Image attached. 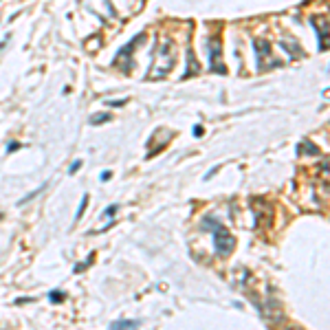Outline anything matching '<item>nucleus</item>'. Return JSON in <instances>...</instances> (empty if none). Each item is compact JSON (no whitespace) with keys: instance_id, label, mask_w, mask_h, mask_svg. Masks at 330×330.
I'll return each instance as SVG.
<instances>
[{"instance_id":"f257e3e1","label":"nucleus","mask_w":330,"mask_h":330,"mask_svg":"<svg viewBox=\"0 0 330 330\" xmlns=\"http://www.w3.org/2000/svg\"><path fill=\"white\" fill-rule=\"evenodd\" d=\"M176 64V47L172 40L159 42L157 53H154L152 69L148 71V79H163L165 75H170V71Z\"/></svg>"},{"instance_id":"f03ea898","label":"nucleus","mask_w":330,"mask_h":330,"mask_svg":"<svg viewBox=\"0 0 330 330\" xmlns=\"http://www.w3.org/2000/svg\"><path fill=\"white\" fill-rule=\"evenodd\" d=\"M203 229H211L214 231V245H216V253L218 255H229L236 247V238L231 236V231L227 229L223 223H218L214 218H205L203 220Z\"/></svg>"},{"instance_id":"7ed1b4c3","label":"nucleus","mask_w":330,"mask_h":330,"mask_svg":"<svg viewBox=\"0 0 330 330\" xmlns=\"http://www.w3.org/2000/svg\"><path fill=\"white\" fill-rule=\"evenodd\" d=\"M207 49H209V71L218 73V75H225L227 66L223 64V44H220V38H211Z\"/></svg>"},{"instance_id":"20e7f679","label":"nucleus","mask_w":330,"mask_h":330,"mask_svg":"<svg viewBox=\"0 0 330 330\" xmlns=\"http://www.w3.org/2000/svg\"><path fill=\"white\" fill-rule=\"evenodd\" d=\"M141 40H145V33H139V35H135L126 47H121L119 51H117V55H115V60H113V64L115 66H123V62H128L126 64V69L130 71L132 66H130V60H132V53H135V49L141 44Z\"/></svg>"},{"instance_id":"39448f33","label":"nucleus","mask_w":330,"mask_h":330,"mask_svg":"<svg viewBox=\"0 0 330 330\" xmlns=\"http://www.w3.org/2000/svg\"><path fill=\"white\" fill-rule=\"evenodd\" d=\"M253 49H255V60H258V71L273 69V64L269 62V60H273V57H271V44L267 40H255Z\"/></svg>"},{"instance_id":"423d86ee","label":"nucleus","mask_w":330,"mask_h":330,"mask_svg":"<svg viewBox=\"0 0 330 330\" xmlns=\"http://www.w3.org/2000/svg\"><path fill=\"white\" fill-rule=\"evenodd\" d=\"M315 31H317L319 51H328V18L326 16H313L311 18Z\"/></svg>"},{"instance_id":"0eeeda50","label":"nucleus","mask_w":330,"mask_h":330,"mask_svg":"<svg viewBox=\"0 0 330 330\" xmlns=\"http://www.w3.org/2000/svg\"><path fill=\"white\" fill-rule=\"evenodd\" d=\"M187 69L183 71V79H189V77H194L201 73V64L196 62V55H194V49L192 47H187Z\"/></svg>"},{"instance_id":"6e6552de","label":"nucleus","mask_w":330,"mask_h":330,"mask_svg":"<svg viewBox=\"0 0 330 330\" xmlns=\"http://www.w3.org/2000/svg\"><path fill=\"white\" fill-rule=\"evenodd\" d=\"M139 328V321L135 319H119L115 324H110V330H137Z\"/></svg>"},{"instance_id":"1a4fd4ad","label":"nucleus","mask_w":330,"mask_h":330,"mask_svg":"<svg viewBox=\"0 0 330 330\" xmlns=\"http://www.w3.org/2000/svg\"><path fill=\"white\" fill-rule=\"evenodd\" d=\"M299 152L313 154V157H319V154H321V150H319V148H317V145H315V143H311V141H308V139H304V141L299 143Z\"/></svg>"},{"instance_id":"9d476101","label":"nucleus","mask_w":330,"mask_h":330,"mask_svg":"<svg viewBox=\"0 0 330 330\" xmlns=\"http://www.w3.org/2000/svg\"><path fill=\"white\" fill-rule=\"evenodd\" d=\"M110 121V113H99V115H93L91 117V123L93 126H101V123Z\"/></svg>"},{"instance_id":"9b49d317","label":"nucleus","mask_w":330,"mask_h":330,"mask_svg":"<svg viewBox=\"0 0 330 330\" xmlns=\"http://www.w3.org/2000/svg\"><path fill=\"white\" fill-rule=\"evenodd\" d=\"M86 205H88V196H84V198H82V203H79V209H77V214H75V220H79V218H82L84 209H86Z\"/></svg>"},{"instance_id":"f8f14e48","label":"nucleus","mask_w":330,"mask_h":330,"mask_svg":"<svg viewBox=\"0 0 330 330\" xmlns=\"http://www.w3.org/2000/svg\"><path fill=\"white\" fill-rule=\"evenodd\" d=\"M64 293H57V291H53V293H49V299L51 302H64Z\"/></svg>"},{"instance_id":"ddd939ff","label":"nucleus","mask_w":330,"mask_h":330,"mask_svg":"<svg viewBox=\"0 0 330 330\" xmlns=\"http://www.w3.org/2000/svg\"><path fill=\"white\" fill-rule=\"evenodd\" d=\"M79 167H82V161H73V165L69 167V174H75Z\"/></svg>"},{"instance_id":"4468645a","label":"nucleus","mask_w":330,"mask_h":330,"mask_svg":"<svg viewBox=\"0 0 330 330\" xmlns=\"http://www.w3.org/2000/svg\"><path fill=\"white\" fill-rule=\"evenodd\" d=\"M117 209H119L117 205H113V207H106V209H104V216H115V214H117Z\"/></svg>"},{"instance_id":"2eb2a0df","label":"nucleus","mask_w":330,"mask_h":330,"mask_svg":"<svg viewBox=\"0 0 330 330\" xmlns=\"http://www.w3.org/2000/svg\"><path fill=\"white\" fill-rule=\"evenodd\" d=\"M16 150H20V143L11 141V143H9V148H7V152H16Z\"/></svg>"},{"instance_id":"dca6fc26","label":"nucleus","mask_w":330,"mask_h":330,"mask_svg":"<svg viewBox=\"0 0 330 330\" xmlns=\"http://www.w3.org/2000/svg\"><path fill=\"white\" fill-rule=\"evenodd\" d=\"M194 137H203V126H194Z\"/></svg>"},{"instance_id":"f3484780","label":"nucleus","mask_w":330,"mask_h":330,"mask_svg":"<svg viewBox=\"0 0 330 330\" xmlns=\"http://www.w3.org/2000/svg\"><path fill=\"white\" fill-rule=\"evenodd\" d=\"M108 104L117 108V106H123V104H126V99H119V101H108Z\"/></svg>"},{"instance_id":"a211bd4d","label":"nucleus","mask_w":330,"mask_h":330,"mask_svg":"<svg viewBox=\"0 0 330 330\" xmlns=\"http://www.w3.org/2000/svg\"><path fill=\"white\" fill-rule=\"evenodd\" d=\"M110 179V172L106 170V172H101V181H108Z\"/></svg>"},{"instance_id":"6ab92c4d","label":"nucleus","mask_w":330,"mask_h":330,"mask_svg":"<svg viewBox=\"0 0 330 330\" xmlns=\"http://www.w3.org/2000/svg\"><path fill=\"white\" fill-rule=\"evenodd\" d=\"M291 330H299V328H291Z\"/></svg>"}]
</instances>
